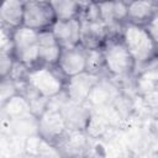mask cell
I'll return each mask as SVG.
<instances>
[{
  "label": "cell",
  "mask_w": 158,
  "mask_h": 158,
  "mask_svg": "<svg viewBox=\"0 0 158 158\" xmlns=\"http://www.w3.org/2000/svg\"><path fill=\"white\" fill-rule=\"evenodd\" d=\"M121 38L132 54L136 67L148 65L158 59V44L144 26L126 22L122 26Z\"/></svg>",
  "instance_id": "cell-1"
},
{
  "label": "cell",
  "mask_w": 158,
  "mask_h": 158,
  "mask_svg": "<svg viewBox=\"0 0 158 158\" xmlns=\"http://www.w3.org/2000/svg\"><path fill=\"white\" fill-rule=\"evenodd\" d=\"M106 72L114 77L125 78L136 69V63L121 36L109 37L102 44Z\"/></svg>",
  "instance_id": "cell-2"
},
{
  "label": "cell",
  "mask_w": 158,
  "mask_h": 158,
  "mask_svg": "<svg viewBox=\"0 0 158 158\" xmlns=\"http://www.w3.org/2000/svg\"><path fill=\"white\" fill-rule=\"evenodd\" d=\"M65 79L57 65H37L28 70L26 80L42 96L52 99L64 90Z\"/></svg>",
  "instance_id": "cell-3"
},
{
  "label": "cell",
  "mask_w": 158,
  "mask_h": 158,
  "mask_svg": "<svg viewBox=\"0 0 158 158\" xmlns=\"http://www.w3.org/2000/svg\"><path fill=\"white\" fill-rule=\"evenodd\" d=\"M14 54L30 69L38 65V31L26 26L14 28Z\"/></svg>",
  "instance_id": "cell-4"
},
{
  "label": "cell",
  "mask_w": 158,
  "mask_h": 158,
  "mask_svg": "<svg viewBox=\"0 0 158 158\" xmlns=\"http://www.w3.org/2000/svg\"><path fill=\"white\" fill-rule=\"evenodd\" d=\"M65 120L60 111L58 102L53 99L49 100L48 107L38 117V133L40 136L51 142L52 144L62 139L67 131Z\"/></svg>",
  "instance_id": "cell-5"
},
{
  "label": "cell",
  "mask_w": 158,
  "mask_h": 158,
  "mask_svg": "<svg viewBox=\"0 0 158 158\" xmlns=\"http://www.w3.org/2000/svg\"><path fill=\"white\" fill-rule=\"evenodd\" d=\"M100 16L107 27L109 37L121 36L122 26L127 22V4L120 0L98 1Z\"/></svg>",
  "instance_id": "cell-6"
},
{
  "label": "cell",
  "mask_w": 158,
  "mask_h": 158,
  "mask_svg": "<svg viewBox=\"0 0 158 158\" xmlns=\"http://www.w3.org/2000/svg\"><path fill=\"white\" fill-rule=\"evenodd\" d=\"M57 21L56 14L49 2L26 1L23 14V26L36 31L49 30Z\"/></svg>",
  "instance_id": "cell-7"
},
{
  "label": "cell",
  "mask_w": 158,
  "mask_h": 158,
  "mask_svg": "<svg viewBox=\"0 0 158 158\" xmlns=\"http://www.w3.org/2000/svg\"><path fill=\"white\" fill-rule=\"evenodd\" d=\"M60 107L63 117L65 120V125L68 130H84L86 128L88 121L90 118L93 109L88 105V102H75L65 96L63 100L58 101L57 98H53Z\"/></svg>",
  "instance_id": "cell-8"
},
{
  "label": "cell",
  "mask_w": 158,
  "mask_h": 158,
  "mask_svg": "<svg viewBox=\"0 0 158 158\" xmlns=\"http://www.w3.org/2000/svg\"><path fill=\"white\" fill-rule=\"evenodd\" d=\"M100 75L91 74L89 72H83L69 77L64 83V93L68 99L75 102H85L93 86L99 81Z\"/></svg>",
  "instance_id": "cell-9"
},
{
  "label": "cell",
  "mask_w": 158,
  "mask_h": 158,
  "mask_svg": "<svg viewBox=\"0 0 158 158\" xmlns=\"http://www.w3.org/2000/svg\"><path fill=\"white\" fill-rule=\"evenodd\" d=\"M57 67L65 78L83 73L86 69V49L79 44L72 48H62Z\"/></svg>",
  "instance_id": "cell-10"
},
{
  "label": "cell",
  "mask_w": 158,
  "mask_h": 158,
  "mask_svg": "<svg viewBox=\"0 0 158 158\" xmlns=\"http://www.w3.org/2000/svg\"><path fill=\"white\" fill-rule=\"evenodd\" d=\"M80 19L75 17L70 20H57L52 25L51 31L62 48H72L80 44Z\"/></svg>",
  "instance_id": "cell-11"
},
{
  "label": "cell",
  "mask_w": 158,
  "mask_h": 158,
  "mask_svg": "<svg viewBox=\"0 0 158 158\" xmlns=\"http://www.w3.org/2000/svg\"><path fill=\"white\" fill-rule=\"evenodd\" d=\"M80 28V44L85 49H93L102 47L105 41L109 38V31L102 20L99 21H86L81 17Z\"/></svg>",
  "instance_id": "cell-12"
},
{
  "label": "cell",
  "mask_w": 158,
  "mask_h": 158,
  "mask_svg": "<svg viewBox=\"0 0 158 158\" xmlns=\"http://www.w3.org/2000/svg\"><path fill=\"white\" fill-rule=\"evenodd\" d=\"M38 65L54 67L58 64L62 47L51 28L38 32Z\"/></svg>",
  "instance_id": "cell-13"
},
{
  "label": "cell",
  "mask_w": 158,
  "mask_h": 158,
  "mask_svg": "<svg viewBox=\"0 0 158 158\" xmlns=\"http://www.w3.org/2000/svg\"><path fill=\"white\" fill-rule=\"evenodd\" d=\"M118 94H120L118 89L110 80L100 77L99 81L93 86V89L86 99V102L91 109H94V107L112 102L114 99Z\"/></svg>",
  "instance_id": "cell-14"
},
{
  "label": "cell",
  "mask_w": 158,
  "mask_h": 158,
  "mask_svg": "<svg viewBox=\"0 0 158 158\" xmlns=\"http://www.w3.org/2000/svg\"><path fill=\"white\" fill-rule=\"evenodd\" d=\"M26 0H2L0 7V20L1 25L10 28H17L23 25Z\"/></svg>",
  "instance_id": "cell-15"
},
{
  "label": "cell",
  "mask_w": 158,
  "mask_h": 158,
  "mask_svg": "<svg viewBox=\"0 0 158 158\" xmlns=\"http://www.w3.org/2000/svg\"><path fill=\"white\" fill-rule=\"evenodd\" d=\"M157 10L158 6L149 0H133L127 5V22L146 26Z\"/></svg>",
  "instance_id": "cell-16"
},
{
  "label": "cell",
  "mask_w": 158,
  "mask_h": 158,
  "mask_svg": "<svg viewBox=\"0 0 158 158\" xmlns=\"http://www.w3.org/2000/svg\"><path fill=\"white\" fill-rule=\"evenodd\" d=\"M154 62L148 64L136 78V90L141 95L158 89V64Z\"/></svg>",
  "instance_id": "cell-17"
},
{
  "label": "cell",
  "mask_w": 158,
  "mask_h": 158,
  "mask_svg": "<svg viewBox=\"0 0 158 158\" xmlns=\"http://www.w3.org/2000/svg\"><path fill=\"white\" fill-rule=\"evenodd\" d=\"M28 112H31L30 101L26 99V96H23L20 93L10 98L4 104H1V114L7 116L9 118L19 117Z\"/></svg>",
  "instance_id": "cell-18"
},
{
  "label": "cell",
  "mask_w": 158,
  "mask_h": 158,
  "mask_svg": "<svg viewBox=\"0 0 158 158\" xmlns=\"http://www.w3.org/2000/svg\"><path fill=\"white\" fill-rule=\"evenodd\" d=\"M57 20H70L80 16L81 9L75 0H49Z\"/></svg>",
  "instance_id": "cell-19"
},
{
  "label": "cell",
  "mask_w": 158,
  "mask_h": 158,
  "mask_svg": "<svg viewBox=\"0 0 158 158\" xmlns=\"http://www.w3.org/2000/svg\"><path fill=\"white\" fill-rule=\"evenodd\" d=\"M114 128V126H111L101 115H99L95 111H91L90 118L88 121L85 132L88 133L89 137L91 138H100L104 137L106 133H109V131Z\"/></svg>",
  "instance_id": "cell-20"
},
{
  "label": "cell",
  "mask_w": 158,
  "mask_h": 158,
  "mask_svg": "<svg viewBox=\"0 0 158 158\" xmlns=\"http://www.w3.org/2000/svg\"><path fill=\"white\" fill-rule=\"evenodd\" d=\"M102 70H106L102 48L99 47V48L86 49V69H85V72L100 75L102 73Z\"/></svg>",
  "instance_id": "cell-21"
},
{
  "label": "cell",
  "mask_w": 158,
  "mask_h": 158,
  "mask_svg": "<svg viewBox=\"0 0 158 158\" xmlns=\"http://www.w3.org/2000/svg\"><path fill=\"white\" fill-rule=\"evenodd\" d=\"M16 94H19L17 83L10 77L2 78L1 86H0V102L4 104L5 101H7L10 98H12Z\"/></svg>",
  "instance_id": "cell-22"
},
{
  "label": "cell",
  "mask_w": 158,
  "mask_h": 158,
  "mask_svg": "<svg viewBox=\"0 0 158 158\" xmlns=\"http://www.w3.org/2000/svg\"><path fill=\"white\" fill-rule=\"evenodd\" d=\"M15 62H16V58H15L14 52L0 51V75H1V79L10 75Z\"/></svg>",
  "instance_id": "cell-23"
},
{
  "label": "cell",
  "mask_w": 158,
  "mask_h": 158,
  "mask_svg": "<svg viewBox=\"0 0 158 158\" xmlns=\"http://www.w3.org/2000/svg\"><path fill=\"white\" fill-rule=\"evenodd\" d=\"M142 101L146 105V107L152 109V110H158V89L143 94Z\"/></svg>",
  "instance_id": "cell-24"
},
{
  "label": "cell",
  "mask_w": 158,
  "mask_h": 158,
  "mask_svg": "<svg viewBox=\"0 0 158 158\" xmlns=\"http://www.w3.org/2000/svg\"><path fill=\"white\" fill-rule=\"evenodd\" d=\"M147 30H148V32L151 33V36L153 37V40L157 42V44H158V10H157V12H156V15L152 17V20L144 26Z\"/></svg>",
  "instance_id": "cell-25"
},
{
  "label": "cell",
  "mask_w": 158,
  "mask_h": 158,
  "mask_svg": "<svg viewBox=\"0 0 158 158\" xmlns=\"http://www.w3.org/2000/svg\"><path fill=\"white\" fill-rule=\"evenodd\" d=\"M75 1H77V4L80 6V9L84 10V9L88 7L90 4H93V2H95V1H98V0H75Z\"/></svg>",
  "instance_id": "cell-26"
},
{
  "label": "cell",
  "mask_w": 158,
  "mask_h": 158,
  "mask_svg": "<svg viewBox=\"0 0 158 158\" xmlns=\"http://www.w3.org/2000/svg\"><path fill=\"white\" fill-rule=\"evenodd\" d=\"M26 1H40V2H49V0H26Z\"/></svg>",
  "instance_id": "cell-27"
},
{
  "label": "cell",
  "mask_w": 158,
  "mask_h": 158,
  "mask_svg": "<svg viewBox=\"0 0 158 158\" xmlns=\"http://www.w3.org/2000/svg\"><path fill=\"white\" fill-rule=\"evenodd\" d=\"M120 1H122V2H125V4H127V5H128V4H130L131 1H133V0H120Z\"/></svg>",
  "instance_id": "cell-28"
},
{
  "label": "cell",
  "mask_w": 158,
  "mask_h": 158,
  "mask_svg": "<svg viewBox=\"0 0 158 158\" xmlns=\"http://www.w3.org/2000/svg\"><path fill=\"white\" fill-rule=\"evenodd\" d=\"M98 1H100V0H98Z\"/></svg>",
  "instance_id": "cell-29"
}]
</instances>
